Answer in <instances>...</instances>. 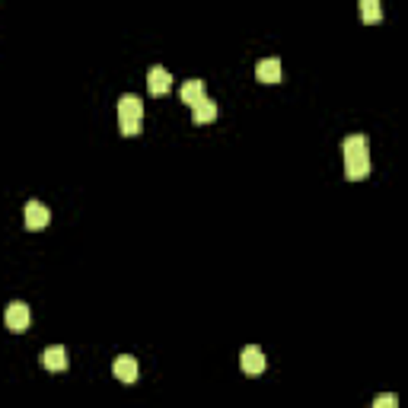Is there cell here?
<instances>
[{"label": "cell", "mask_w": 408, "mask_h": 408, "mask_svg": "<svg viewBox=\"0 0 408 408\" xmlns=\"http://www.w3.org/2000/svg\"><path fill=\"white\" fill-rule=\"evenodd\" d=\"M256 77L262 80V84H281V80H284V67H281V61H277V58H265V61H258Z\"/></svg>", "instance_id": "obj_8"}, {"label": "cell", "mask_w": 408, "mask_h": 408, "mask_svg": "<svg viewBox=\"0 0 408 408\" xmlns=\"http://www.w3.org/2000/svg\"><path fill=\"white\" fill-rule=\"evenodd\" d=\"M22 221H26V230H45L51 223V211L45 208L42 201H29L22 208Z\"/></svg>", "instance_id": "obj_4"}, {"label": "cell", "mask_w": 408, "mask_h": 408, "mask_svg": "<svg viewBox=\"0 0 408 408\" xmlns=\"http://www.w3.org/2000/svg\"><path fill=\"white\" fill-rule=\"evenodd\" d=\"M4 322H7L10 332H26L29 322H32V310H29L22 300H13V303L7 306V312H4Z\"/></svg>", "instance_id": "obj_3"}, {"label": "cell", "mask_w": 408, "mask_h": 408, "mask_svg": "<svg viewBox=\"0 0 408 408\" xmlns=\"http://www.w3.org/2000/svg\"><path fill=\"white\" fill-rule=\"evenodd\" d=\"M239 367H242V374H249V376H258V374H262V370H265V354H262V348H256V345L242 348Z\"/></svg>", "instance_id": "obj_7"}, {"label": "cell", "mask_w": 408, "mask_h": 408, "mask_svg": "<svg viewBox=\"0 0 408 408\" xmlns=\"http://www.w3.org/2000/svg\"><path fill=\"white\" fill-rule=\"evenodd\" d=\"M140 121H144V103L138 96H121L118 99V128L125 138L140 134Z\"/></svg>", "instance_id": "obj_2"}, {"label": "cell", "mask_w": 408, "mask_h": 408, "mask_svg": "<svg viewBox=\"0 0 408 408\" xmlns=\"http://www.w3.org/2000/svg\"><path fill=\"white\" fill-rule=\"evenodd\" d=\"M341 150H345V176L351 182L367 179V173H370V153H367L364 134H351V138H345Z\"/></svg>", "instance_id": "obj_1"}, {"label": "cell", "mask_w": 408, "mask_h": 408, "mask_svg": "<svg viewBox=\"0 0 408 408\" xmlns=\"http://www.w3.org/2000/svg\"><path fill=\"white\" fill-rule=\"evenodd\" d=\"M360 16H364V22H380L383 20V4L380 0H360Z\"/></svg>", "instance_id": "obj_12"}, {"label": "cell", "mask_w": 408, "mask_h": 408, "mask_svg": "<svg viewBox=\"0 0 408 408\" xmlns=\"http://www.w3.org/2000/svg\"><path fill=\"white\" fill-rule=\"evenodd\" d=\"M374 405H376V408H383V405H386V408H395V405H399V395H376Z\"/></svg>", "instance_id": "obj_13"}, {"label": "cell", "mask_w": 408, "mask_h": 408, "mask_svg": "<svg viewBox=\"0 0 408 408\" xmlns=\"http://www.w3.org/2000/svg\"><path fill=\"white\" fill-rule=\"evenodd\" d=\"M192 118H195V125H211L217 118V103H211V99L204 96L198 105H192Z\"/></svg>", "instance_id": "obj_10"}, {"label": "cell", "mask_w": 408, "mask_h": 408, "mask_svg": "<svg viewBox=\"0 0 408 408\" xmlns=\"http://www.w3.org/2000/svg\"><path fill=\"white\" fill-rule=\"evenodd\" d=\"M147 86H150V93L153 96H166L169 90H173V77H169V70L166 67H150L147 70Z\"/></svg>", "instance_id": "obj_6"}, {"label": "cell", "mask_w": 408, "mask_h": 408, "mask_svg": "<svg viewBox=\"0 0 408 408\" xmlns=\"http://www.w3.org/2000/svg\"><path fill=\"white\" fill-rule=\"evenodd\" d=\"M42 367L45 370H67V351H64L61 345H51V348H45L42 351Z\"/></svg>", "instance_id": "obj_9"}, {"label": "cell", "mask_w": 408, "mask_h": 408, "mask_svg": "<svg viewBox=\"0 0 408 408\" xmlns=\"http://www.w3.org/2000/svg\"><path fill=\"white\" fill-rule=\"evenodd\" d=\"M179 96H182V103H185V105H198L208 93H204V84H201V80H185L182 90H179Z\"/></svg>", "instance_id": "obj_11"}, {"label": "cell", "mask_w": 408, "mask_h": 408, "mask_svg": "<svg viewBox=\"0 0 408 408\" xmlns=\"http://www.w3.org/2000/svg\"><path fill=\"white\" fill-rule=\"evenodd\" d=\"M112 374H115V380L118 383H138V360L131 357V354H121V357H115V364H112Z\"/></svg>", "instance_id": "obj_5"}]
</instances>
